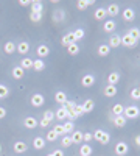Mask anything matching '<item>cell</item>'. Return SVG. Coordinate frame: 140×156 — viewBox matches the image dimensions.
Listing matches in <instances>:
<instances>
[{
  "label": "cell",
  "mask_w": 140,
  "mask_h": 156,
  "mask_svg": "<svg viewBox=\"0 0 140 156\" xmlns=\"http://www.w3.org/2000/svg\"><path fill=\"white\" fill-rule=\"evenodd\" d=\"M47 156H53V154H52V153H50V154H47Z\"/></svg>",
  "instance_id": "9f6ffc18"
},
{
  "label": "cell",
  "mask_w": 140,
  "mask_h": 156,
  "mask_svg": "<svg viewBox=\"0 0 140 156\" xmlns=\"http://www.w3.org/2000/svg\"><path fill=\"white\" fill-rule=\"evenodd\" d=\"M66 48H67V53H69V55H72V56H75V55H78V53H80V45L76 44V42L69 44Z\"/></svg>",
  "instance_id": "7402d4cb"
},
{
  "label": "cell",
  "mask_w": 140,
  "mask_h": 156,
  "mask_svg": "<svg viewBox=\"0 0 140 156\" xmlns=\"http://www.w3.org/2000/svg\"><path fill=\"white\" fill-rule=\"evenodd\" d=\"M72 144H73V142H72V137H70V136H67V134H66V136H62V137H61V147L69 148Z\"/></svg>",
  "instance_id": "d6a6232c"
},
{
  "label": "cell",
  "mask_w": 140,
  "mask_h": 156,
  "mask_svg": "<svg viewBox=\"0 0 140 156\" xmlns=\"http://www.w3.org/2000/svg\"><path fill=\"white\" fill-rule=\"evenodd\" d=\"M137 42H138V41H135V39H134L132 36H129L128 33L121 36V45L128 47V48H134V47L137 45Z\"/></svg>",
  "instance_id": "3957f363"
},
{
  "label": "cell",
  "mask_w": 140,
  "mask_h": 156,
  "mask_svg": "<svg viewBox=\"0 0 140 156\" xmlns=\"http://www.w3.org/2000/svg\"><path fill=\"white\" fill-rule=\"evenodd\" d=\"M17 53H20V55H27L28 51H30V44L27 42V41H22V42H19L17 44Z\"/></svg>",
  "instance_id": "4fadbf2b"
},
{
  "label": "cell",
  "mask_w": 140,
  "mask_h": 156,
  "mask_svg": "<svg viewBox=\"0 0 140 156\" xmlns=\"http://www.w3.org/2000/svg\"><path fill=\"white\" fill-rule=\"evenodd\" d=\"M126 120L125 119V115H115V119H114V125H115L117 128H123L125 125H126Z\"/></svg>",
  "instance_id": "1f68e13d"
},
{
  "label": "cell",
  "mask_w": 140,
  "mask_h": 156,
  "mask_svg": "<svg viewBox=\"0 0 140 156\" xmlns=\"http://www.w3.org/2000/svg\"><path fill=\"white\" fill-rule=\"evenodd\" d=\"M109 142H111V134H109V133H104V137L101 139V142H100V144H103V145H108Z\"/></svg>",
  "instance_id": "f6af8a7d"
},
{
  "label": "cell",
  "mask_w": 140,
  "mask_h": 156,
  "mask_svg": "<svg viewBox=\"0 0 140 156\" xmlns=\"http://www.w3.org/2000/svg\"><path fill=\"white\" fill-rule=\"evenodd\" d=\"M75 111H76V114H78V117H81V115L84 114V111H83V106H81V105H76V106H75Z\"/></svg>",
  "instance_id": "c3c4849f"
},
{
  "label": "cell",
  "mask_w": 140,
  "mask_h": 156,
  "mask_svg": "<svg viewBox=\"0 0 140 156\" xmlns=\"http://www.w3.org/2000/svg\"><path fill=\"white\" fill-rule=\"evenodd\" d=\"M53 131H55L58 136H66V131H64V126H62V125H55Z\"/></svg>",
  "instance_id": "b9f144b4"
},
{
  "label": "cell",
  "mask_w": 140,
  "mask_h": 156,
  "mask_svg": "<svg viewBox=\"0 0 140 156\" xmlns=\"http://www.w3.org/2000/svg\"><path fill=\"white\" fill-rule=\"evenodd\" d=\"M111 48H117V47H120L121 45V36H118V34H114V36H111V39H109V44H108Z\"/></svg>",
  "instance_id": "8fae6325"
},
{
  "label": "cell",
  "mask_w": 140,
  "mask_h": 156,
  "mask_svg": "<svg viewBox=\"0 0 140 156\" xmlns=\"http://www.w3.org/2000/svg\"><path fill=\"white\" fill-rule=\"evenodd\" d=\"M81 84L84 87H92L95 84V76L92 73H86L83 78H81Z\"/></svg>",
  "instance_id": "5b68a950"
},
{
  "label": "cell",
  "mask_w": 140,
  "mask_h": 156,
  "mask_svg": "<svg viewBox=\"0 0 140 156\" xmlns=\"http://www.w3.org/2000/svg\"><path fill=\"white\" fill-rule=\"evenodd\" d=\"M117 28V22L114 19H109V20H104V25H103V30L104 33H114Z\"/></svg>",
  "instance_id": "8992f818"
},
{
  "label": "cell",
  "mask_w": 140,
  "mask_h": 156,
  "mask_svg": "<svg viewBox=\"0 0 140 156\" xmlns=\"http://www.w3.org/2000/svg\"><path fill=\"white\" fill-rule=\"evenodd\" d=\"M19 5H20V6H30L31 3L28 2V0H20V2H19Z\"/></svg>",
  "instance_id": "f5cc1de1"
},
{
  "label": "cell",
  "mask_w": 140,
  "mask_h": 156,
  "mask_svg": "<svg viewBox=\"0 0 140 156\" xmlns=\"http://www.w3.org/2000/svg\"><path fill=\"white\" fill-rule=\"evenodd\" d=\"M5 115H6V109L3 106H0V119H3Z\"/></svg>",
  "instance_id": "f907efd6"
},
{
  "label": "cell",
  "mask_w": 140,
  "mask_h": 156,
  "mask_svg": "<svg viewBox=\"0 0 140 156\" xmlns=\"http://www.w3.org/2000/svg\"><path fill=\"white\" fill-rule=\"evenodd\" d=\"M33 147H34L36 150H42V148L45 147V139L41 137V136L34 137V140H33Z\"/></svg>",
  "instance_id": "603a6c76"
},
{
  "label": "cell",
  "mask_w": 140,
  "mask_h": 156,
  "mask_svg": "<svg viewBox=\"0 0 140 156\" xmlns=\"http://www.w3.org/2000/svg\"><path fill=\"white\" fill-rule=\"evenodd\" d=\"M62 45L64 47H67L69 44H72V42H76V39H75V34L73 33H67V34H64L62 36Z\"/></svg>",
  "instance_id": "44dd1931"
},
{
  "label": "cell",
  "mask_w": 140,
  "mask_h": 156,
  "mask_svg": "<svg viewBox=\"0 0 140 156\" xmlns=\"http://www.w3.org/2000/svg\"><path fill=\"white\" fill-rule=\"evenodd\" d=\"M23 75H25V70H23L20 66H16L14 69H12V76H14L16 80H22Z\"/></svg>",
  "instance_id": "f546056e"
},
{
  "label": "cell",
  "mask_w": 140,
  "mask_h": 156,
  "mask_svg": "<svg viewBox=\"0 0 140 156\" xmlns=\"http://www.w3.org/2000/svg\"><path fill=\"white\" fill-rule=\"evenodd\" d=\"M70 137H72V142H73V144H81V142H83V133L81 131H73L72 134H70Z\"/></svg>",
  "instance_id": "4dcf8cb0"
},
{
  "label": "cell",
  "mask_w": 140,
  "mask_h": 156,
  "mask_svg": "<svg viewBox=\"0 0 140 156\" xmlns=\"http://www.w3.org/2000/svg\"><path fill=\"white\" fill-rule=\"evenodd\" d=\"M52 154H53V156H64V151H62V150L59 148V150H55Z\"/></svg>",
  "instance_id": "681fc988"
},
{
  "label": "cell",
  "mask_w": 140,
  "mask_h": 156,
  "mask_svg": "<svg viewBox=\"0 0 140 156\" xmlns=\"http://www.w3.org/2000/svg\"><path fill=\"white\" fill-rule=\"evenodd\" d=\"M109 53H111V47H109L108 44L98 45V55H100V56H108Z\"/></svg>",
  "instance_id": "4316f807"
},
{
  "label": "cell",
  "mask_w": 140,
  "mask_h": 156,
  "mask_svg": "<svg viewBox=\"0 0 140 156\" xmlns=\"http://www.w3.org/2000/svg\"><path fill=\"white\" fill-rule=\"evenodd\" d=\"M128 34H129V36H132V37L135 39V41H138V39H140V30H138L137 27H134V28H131Z\"/></svg>",
  "instance_id": "ab89813d"
},
{
  "label": "cell",
  "mask_w": 140,
  "mask_h": 156,
  "mask_svg": "<svg viewBox=\"0 0 140 156\" xmlns=\"http://www.w3.org/2000/svg\"><path fill=\"white\" fill-rule=\"evenodd\" d=\"M108 14H106V8H97L94 12V19L95 20H106Z\"/></svg>",
  "instance_id": "7c38bea8"
},
{
  "label": "cell",
  "mask_w": 140,
  "mask_h": 156,
  "mask_svg": "<svg viewBox=\"0 0 140 156\" xmlns=\"http://www.w3.org/2000/svg\"><path fill=\"white\" fill-rule=\"evenodd\" d=\"M12 150H14L17 154H20V153H25L28 150V145L25 144V142H22V140H17L16 144H14V147H12Z\"/></svg>",
  "instance_id": "30bf717a"
},
{
  "label": "cell",
  "mask_w": 140,
  "mask_h": 156,
  "mask_svg": "<svg viewBox=\"0 0 140 156\" xmlns=\"http://www.w3.org/2000/svg\"><path fill=\"white\" fill-rule=\"evenodd\" d=\"M81 106H83L84 114H86V112H92V111H94V108H95V103H94L92 100H86Z\"/></svg>",
  "instance_id": "f1b7e54d"
},
{
  "label": "cell",
  "mask_w": 140,
  "mask_h": 156,
  "mask_svg": "<svg viewBox=\"0 0 140 156\" xmlns=\"http://www.w3.org/2000/svg\"><path fill=\"white\" fill-rule=\"evenodd\" d=\"M30 103H31V106H34V108H41L45 103V98H44L42 94H34V95H31Z\"/></svg>",
  "instance_id": "277c9868"
},
{
  "label": "cell",
  "mask_w": 140,
  "mask_h": 156,
  "mask_svg": "<svg viewBox=\"0 0 140 156\" xmlns=\"http://www.w3.org/2000/svg\"><path fill=\"white\" fill-rule=\"evenodd\" d=\"M73 34H75V39H76V41H80V39L84 37V30H83V28H76V30L73 31Z\"/></svg>",
  "instance_id": "7bdbcfd3"
},
{
  "label": "cell",
  "mask_w": 140,
  "mask_h": 156,
  "mask_svg": "<svg viewBox=\"0 0 140 156\" xmlns=\"http://www.w3.org/2000/svg\"><path fill=\"white\" fill-rule=\"evenodd\" d=\"M123 111H125V106H121L120 103H117V105L112 106V112L114 115H123Z\"/></svg>",
  "instance_id": "e575fe53"
},
{
  "label": "cell",
  "mask_w": 140,
  "mask_h": 156,
  "mask_svg": "<svg viewBox=\"0 0 140 156\" xmlns=\"http://www.w3.org/2000/svg\"><path fill=\"white\" fill-rule=\"evenodd\" d=\"M30 20L37 23V22H41L42 20V12H30Z\"/></svg>",
  "instance_id": "d590c367"
},
{
  "label": "cell",
  "mask_w": 140,
  "mask_h": 156,
  "mask_svg": "<svg viewBox=\"0 0 140 156\" xmlns=\"http://www.w3.org/2000/svg\"><path fill=\"white\" fill-rule=\"evenodd\" d=\"M58 137H59V136L53 131V129H50V131L47 133V136H45V140H48V142H55Z\"/></svg>",
  "instance_id": "74e56055"
},
{
  "label": "cell",
  "mask_w": 140,
  "mask_h": 156,
  "mask_svg": "<svg viewBox=\"0 0 140 156\" xmlns=\"http://www.w3.org/2000/svg\"><path fill=\"white\" fill-rule=\"evenodd\" d=\"M134 142H135V145H137V147H140V134H138V136H135Z\"/></svg>",
  "instance_id": "db71d44e"
},
{
  "label": "cell",
  "mask_w": 140,
  "mask_h": 156,
  "mask_svg": "<svg viewBox=\"0 0 140 156\" xmlns=\"http://www.w3.org/2000/svg\"><path fill=\"white\" fill-rule=\"evenodd\" d=\"M64 131H66V134H72L73 131H75V125H73V122H70V120H67L64 125Z\"/></svg>",
  "instance_id": "836d02e7"
},
{
  "label": "cell",
  "mask_w": 140,
  "mask_h": 156,
  "mask_svg": "<svg viewBox=\"0 0 140 156\" xmlns=\"http://www.w3.org/2000/svg\"><path fill=\"white\" fill-rule=\"evenodd\" d=\"M118 81H120V73H118V72H112V73L108 75V84L115 86Z\"/></svg>",
  "instance_id": "ac0fdd59"
},
{
  "label": "cell",
  "mask_w": 140,
  "mask_h": 156,
  "mask_svg": "<svg viewBox=\"0 0 140 156\" xmlns=\"http://www.w3.org/2000/svg\"><path fill=\"white\" fill-rule=\"evenodd\" d=\"M118 12H120V6H118L117 3H111V5L106 8V14L111 16V17H115Z\"/></svg>",
  "instance_id": "52a82bcc"
},
{
  "label": "cell",
  "mask_w": 140,
  "mask_h": 156,
  "mask_svg": "<svg viewBox=\"0 0 140 156\" xmlns=\"http://www.w3.org/2000/svg\"><path fill=\"white\" fill-rule=\"evenodd\" d=\"M123 19H125V22H132L135 19V11L132 8L123 9Z\"/></svg>",
  "instance_id": "ba28073f"
},
{
  "label": "cell",
  "mask_w": 140,
  "mask_h": 156,
  "mask_svg": "<svg viewBox=\"0 0 140 156\" xmlns=\"http://www.w3.org/2000/svg\"><path fill=\"white\" fill-rule=\"evenodd\" d=\"M55 101H58L61 106L66 105V103H67V94L62 92V90H58V92L55 94Z\"/></svg>",
  "instance_id": "2e32d148"
},
{
  "label": "cell",
  "mask_w": 140,
  "mask_h": 156,
  "mask_svg": "<svg viewBox=\"0 0 140 156\" xmlns=\"http://www.w3.org/2000/svg\"><path fill=\"white\" fill-rule=\"evenodd\" d=\"M123 115H125L126 120H129V119H137V117L140 115V108L135 106V105H131V106H128V108H125Z\"/></svg>",
  "instance_id": "6da1fadb"
},
{
  "label": "cell",
  "mask_w": 140,
  "mask_h": 156,
  "mask_svg": "<svg viewBox=\"0 0 140 156\" xmlns=\"http://www.w3.org/2000/svg\"><path fill=\"white\" fill-rule=\"evenodd\" d=\"M138 89H140V86H138Z\"/></svg>",
  "instance_id": "6f0895ef"
},
{
  "label": "cell",
  "mask_w": 140,
  "mask_h": 156,
  "mask_svg": "<svg viewBox=\"0 0 140 156\" xmlns=\"http://www.w3.org/2000/svg\"><path fill=\"white\" fill-rule=\"evenodd\" d=\"M53 119H55V112H53V111H45V114H44V120H47L48 123H52Z\"/></svg>",
  "instance_id": "60d3db41"
},
{
  "label": "cell",
  "mask_w": 140,
  "mask_h": 156,
  "mask_svg": "<svg viewBox=\"0 0 140 156\" xmlns=\"http://www.w3.org/2000/svg\"><path fill=\"white\" fill-rule=\"evenodd\" d=\"M33 69H34L36 72H42V70L45 69L44 59H34V61H33Z\"/></svg>",
  "instance_id": "83f0119b"
},
{
  "label": "cell",
  "mask_w": 140,
  "mask_h": 156,
  "mask_svg": "<svg viewBox=\"0 0 140 156\" xmlns=\"http://www.w3.org/2000/svg\"><path fill=\"white\" fill-rule=\"evenodd\" d=\"M92 147L89 144H83L80 145V156H92Z\"/></svg>",
  "instance_id": "ffe728a7"
},
{
  "label": "cell",
  "mask_w": 140,
  "mask_h": 156,
  "mask_svg": "<svg viewBox=\"0 0 140 156\" xmlns=\"http://www.w3.org/2000/svg\"><path fill=\"white\" fill-rule=\"evenodd\" d=\"M20 67H22L23 70L33 69V59H31V58H22V59H20Z\"/></svg>",
  "instance_id": "d4e9b609"
},
{
  "label": "cell",
  "mask_w": 140,
  "mask_h": 156,
  "mask_svg": "<svg viewBox=\"0 0 140 156\" xmlns=\"http://www.w3.org/2000/svg\"><path fill=\"white\" fill-rule=\"evenodd\" d=\"M31 12H42L44 11V5L42 2H39V0H34V2H31Z\"/></svg>",
  "instance_id": "484cf974"
},
{
  "label": "cell",
  "mask_w": 140,
  "mask_h": 156,
  "mask_svg": "<svg viewBox=\"0 0 140 156\" xmlns=\"http://www.w3.org/2000/svg\"><path fill=\"white\" fill-rule=\"evenodd\" d=\"M0 153H2V145H0Z\"/></svg>",
  "instance_id": "11a10c76"
},
{
  "label": "cell",
  "mask_w": 140,
  "mask_h": 156,
  "mask_svg": "<svg viewBox=\"0 0 140 156\" xmlns=\"http://www.w3.org/2000/svg\"><path fill=\"white\" fill-rule=\"evenodd\" d=\"M9 95V89L5 84H0V98H6Z\"/></svg>",
  "instance_id": "f35d334b"
},
{
  "label": "cell",
  "mask_w": 140,
  "mask_h": 156,
  "mask_svg": "<svg viewBox=\"0 0 140 156\" xmlns=\"http://www.w3.org/2000/svg\"><path fill=\"white\" fill-rule=\"evenodd\" d=\"M16 50H17V45H16L14 42H11V41H8V42L3 45V51H5L6 55H12Z\"/></svg>",
  "instance_id": "e0dca14e"
},
{
  "label": "cell",
  "mask_w": 140,
  "mask_h": 156,
  "mask_svg": "<svg viewBox=\"0 0 140 156\" xmlns=\"http://www.w3.org/2000/svg\"><path fill=\"white\" fill-rule=\"evenodd\" d=\"M64 106H66V109H67V111H72V109H75L76 103H75V101H69V100H67V103H66Z\"/></svg>",
  "instance_id": "7dc6e473"
},
{
  "label": "cell",
  "mask_w": 140,
  "mask_h": 156,
  "mask_svg": "<svg viewBox=\"0 0 140 156\" xmlns=\"http://www.w3.org/2000/svg\"><path fill=\"white\" fill-rule=\"evenodd\" d=\"M131 98L140 100V89H138V87H134V89L131 90Z\"/></svg>",
  "instance_id": "ee69618b"
},
{
  "label": "cell",
  "mask_w": 140,
  "mask_h": 156,
  "mask_svg": "<svg viewBox=\"0 0 140 156\" xmlns=\"http://www.w3.org/2000/svg\"><path fill=\"white\" fill-rule=\"evenodd\" d=\"M94 3H95L94 0H80V2H76V6H78V9L84 11V9H87L89 6H92Z\"/></svg>",
  "instance_id": "cb8c5ba5"
},
{
  "label": "cell",
  "mask_w": 140,
  "mask_h": 156,
  "mask_svg": "<svg viewBox=\"0 0 140 156\" xmlns=\"http://www.w3.org/2000/svg\"><path fill=\"white\" fill-rule=\"evenodd\" d=\"M117 95V86H112V84H108L104 87V97L108 98H112V97H115Z\"/></svg>",
  "instance_id": "9a60e30c"
},
{
  "label": "cell",
  "mask_w": 140,
  "mask_h": 156,
  "mask_svg": "<svg viewBox=\"0 0 140 156\" xmlns=\"http://www.w3.org/2000/svg\"><path fill=\"white\" fill-rule=\"evenodd\" d=\"M36 53H37V56H39L41 59H44V58H47L48 55H50V47H47V45H39L37 47V50H36Z\"/></svg>",
  "instance_id": "9c48e42d"
},
{
  "label": "cell",
  "mask_w": 140,
  "mask_h": 156,
  "mask_svg": "<svg viewBox=\"0 0 140 156\" xmlns=\"http://www.w3.org/2000/svg\"><path fill=\"white\" fill-rule=\"evenodd\" d=\"M37 125H39V122H37L34 117H27V119L23 120V126L28 128V129H34Z\"/></svg>",
  "instance_id": "5bb4252c"
},
{
  "label": "cell",
  "mask_w": 140,
  "mask_h": 156,
  "mask_svg": "<svg viewBox=\"0 0 140 156\" xmlns=\"http://www.w3.org/2000/svg\"><path fill=\"white\" fill-rule=\"evenodd\" d=\"M56 119L58 120H66L67 119V109H66V106L62 105V106H59L58 109H56Z\"/></svg>",
  "instance_id": "d6986e66"
},
{
  "label": "cell",
  "mask_w": 140,
  "mask_h": 156,
  "mask_svg": "<svg viewBox=\"0 0 140 156\" xmlns=\"http://www.w3.org/2000/svg\"><path fill=\"white\" fill-rule=\"evenodd\" d=\"M92 139H94L92 133H83V140L86 142V144H87V142H90Z\"/></svg>",
  "instance_id": "bcb514c9"
},
{
  "label": "cell",
  "mask_w": 140,
  "mask_h": 156,
  "mask_svg": "<svg viewBox=\"0 0 140 156\" xmlns=\"http://www.w3.org/2000/svg\"><path fill=\"white\" fill-rule=\"evenodd\" d=\"M48 125H50V123H48V122H47V120H44V119H42V120H41V122H39V126H41V128H47V126H48Z\"/></svg>",
  "instance_id": "816d5d0a"
},
{
  "label": "cell",
  "mask_w": 140,
  "mask_h": 156,
  "mask_svg": "<svg viewBox=\"0 0 140 156\" xmlns=\"http://www.w3.org/2000/svg\"><path fill=\"white\" fill-rule=\"evenodd\" d=\"M104 133H106V131H103V129H95V131H94V134H92V136H94V139H95V140L101 142V139L104 137Z\"/></svg>",
  "instance_id": "8d00e7d4"
},
{
  "label": "cell",
  "mask_w": 140,
  "mask_h": 156,
  "mask_svg": "<svg viewBox=\"0 0 140 156\" xmlns=\"http://www.w3.org/2000/svg\"><path fill=\"white\" fill-rule=\"evenodd\" d=\"M114 151H115V154L117 156H126L128 154V151H129V145L126 144V142H117V145H115V148H114Z\"/></svg>",
  "instance_id": "7a4b0ae2"
}]
</instances>
